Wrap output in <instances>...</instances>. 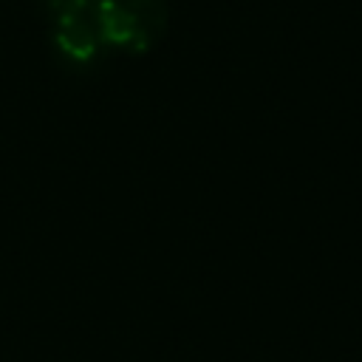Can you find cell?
Returning a JSON list of instances; mask_svg holds the SVG:
<instances>
[{"instance_id":"6da1fadb","label":"cell","mask_w":362,"mask_h":362,"mask_svg":"<svg viewBox=\"0 0 362 362\" xmlns=\"http://www.w3.org/2000/svg\"><path fill=\"white\" fill-rule=\"evenodd\" d=\"M93 28L102 48L141 54L167 28L164 0H93Z\"/></svg>"}]
</instances>
